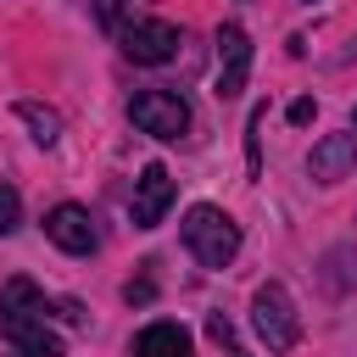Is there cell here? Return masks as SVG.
I'll return each mask as SVG.
<instances>
[{
	"mask_svg": "<svg viewBox=\"0 0 357 357\" xmlns=\"http://www.w3.org/2000/svg\"><path fill=\"white\" fill-rule=\"evenodd\" d=\"M351 134H357V112H351Z\"/></svg>",
	"mask_w": 357,
	"mask_h": 357,
	"instance_id": "obj_19",
	"label": "cell"
},
{
	"mask_svg": "<svg viewBox=\"0 0 357 357\" xmlns=\"http://www.w3.org/2000/svg\"><path fill=\"white\" fill-rule=\"evenodd\" d=\"M262 117H268V106H257V112H251V123H245V162H251V178L262 173V145H257V128H262Z\"/></svg>",
	"mask_w": 357,
	"mask_h": 357,
	"instance_id": "obj_14",
	"label": "cell"
},
{
	"mask_svg": "<svg viewBox=\"0 0 357 357\" xmlns=\"http://www.w3.org/2000/svg\"><path fill=\"white\" fill-rule=\"evenodd\" d=\"M17 117H22L28 128H33V139H39L45 151H50V145L61 139V117H56L50 106H39V100H17Z\"/></svg>",
	"mask_w": 357,
	"mask_h": 357,
	"instance_id": "obj_11",
	"label": "cell"
},
{
	"mask_svg": "<svg viewBox=\"0 0 357 357\" xmlns=\"http://www.w3.org/2000/svg\"><path fill=\"white\" fill-rule=\"evenodd\" d=\"M167 206H173V173H167L162 162H151V167L134 178L128 218H134V229H156V223L167 218Z\"/></svg>",
	"mask_w": 357,
	"mask_h": 357,
	"instance_id": "obj_6",
	"label": "cell"
},
{
	"mask_svg": "<svg viewBox=\"0 0 357 357\" xmlns=\"http://www.w3.org/2000/svg\"><path fill=\"white\" fill-rule=\"evenodd\" d=\"M128 117H134L139 134H156V139H178V134L190 128V106H184V95H173V89H139V95L128 100Z\"/></svg>",
	"mask_w": 357,
	"mask_h": 357,
	"instance_id": "obj_3",
	"label": "cell"
},
{
	"mask_svg": "<svg viewBox=\"0 0 357 357\" xmlns=\"http://www.w3.org/2000/svg\"><path fill=\"white\" fill-rule=\"evenodd\" d=\"M123 296H128V301H151V279H134Z\"/></svg>",
	"mask_w": 357,
	"mask_h": 357,
	"instance_id": "obj_17",
	"label": "cell"
},
{
	"mask_svg": "<svg viewBox=\"0 0 357 357\" xmlns=\"http://www.w3.org/2000/svg\"><path fill=\"white\" fill-rule=\"evenodd\" d=\"M33 324H45V296H39V284L33 279H6L0 284V335L11 340V335H22V329H33Z\"/></svg>",
	"mask_w": 357,
	"mask_h": 357,
	"instance_id": "obj_7",
	"label": "cell"
},
{
	"mask_svg": "<svg viewBox=\"0 0 357 357\" xmlns=\"http://www.w3.org/2000/svg\"><path fill=\"white\" fill-rule=\"evenodd\" d=\"M117 39H123V56H128V61H139V67H156V61H167V56L178 50V28H173V22H162V17L128 22Z\"/></svg>",
	"mask_w": 357,
	"mask_h": 357,
	"instance_id": "obj_5",
	"label": "cell"
},
{
	"mask_svg": "<svg viewBox=\"0 0 357 357\" xmlns=\"http://www.w3.org/2000/svg\"><path fill=\"white\" fill-rule=\"evenodd\" d=\"M184 245L201 268H229L234 251H240V223L223 212V206H190L184 212Z\"/></svg>",
	"mask_w": 357,
	"mask_h": 357,
	"instance_id": "obj_1",
	"label": "cell"
},
{
	"mask_svg": "<svg viewBox=\"0 0 357 357\" xmlns=\"http://www.w3.org/2000/svg\"><path fill=\"white\" fill-rule=\"evenodd\" d=\"M251 324H257V335H262V346H268V351H290V346L301 340L296 301H290V290H284V284H273V279L251 296Z\"/></svg>",
	"mask_w": 357,
	"mask_h": 357,
	"instance_id": "obj_2",
	"label": "cell"
},
{
	"mask_svg": "<svg viewBox=\"0 0 357 357\" xmlns=\"http://www.w3.org/2000/svg\"><path fill=\"white\" fill-rule=\"evenodd\" d=\"M206 335H212L218 346H229V340H234V324H229L223 312H212V318H206Z\"/></svg>",
	"mask_w": 357,
	"mask_h": 357,
	"instance_id": "obj_15",
	"label": "cell"
},
{
	"mask_svg": "<svg viewBox=\"0 0 357 357\" xmlns=\"http://www.w3.org/2000/svg\"><path fill=\"white\" fill-rule=\"evenodd\" d=\"M245 78H251V39L240 22H223L218 28V100H240Z\"/></svg>",
	"mask_w": 357,
	"mask_h": 357,
	"instance_id": "obj_4",
	"label": "cell"
},
{
	"mask_svg": "<svg viewBox=\"0 0 357 357\" xmlns=\"http://www.w3.org/2000/svg\"><path fill=\"white\" fill-rule=\"evenodd\" d=\"M234 357H240V351H234Z\"/></svg>",
	"mask_w": 357,
	"mask_h": 357,
	"instance_id": "obj_20",
	"label": "cell"
},
{
	"mask_svg": "<svg viewBox=\"0 0 357 357\" xmlns=\"http://www.w3.org/2000/svg\"><path fill=\"white\" fill-rule=\"evenodd\" d=\"M17 229H22V195L0 184V234H17Z\"/></svg>",
	"mask_w": 357,
	"mask_h": 357,
	"instance_id": "obj_13",
	"label": "cell"
},
{
	"mask_svg": "<svg viewBox=\"0 0 357 357\" xmlns=\"http://www.w3.org/2000/svg\"><path fill=\"white\" fill-rule=\"evenodd\" d=\"M312 112H318V106H312L307 95H301V100H290V123H296V128H301V123H312Z\"/></svg>",
	"mask_w": 357,
	"mask_h": 357,
	"instance_id": "obj_16",
	"label": "cell"
},
{
	"mask_svg": "<svg viewBox=\"0 0 357 357\" xmlns=\"http://www.w3.org/2000/svg\"><path fill=\"white\" fill-rule=\"evenodd\" d=\"M11 357H61V340H56L45 324H33V329L11 335Z\"/></svg>",
	"mask_w": 357,
	"mask_h": 357,
	"instance_id": "obj_12",
	"label": "cell"
},
{
	"mask_svg": "<svg viewBox=\"0 0 357 357\" xmlns=\"http://www.w3.org/2000/svg\"><path fill=\"white\" fill-rule=\"evenodd\" d=\"M351 167H357V134H324L307 156V173L318 184H340Z\"/></svg>",
	"mask_w": 357,
	"mask_h": 357,
	"instance_id": "obj_9",
	"label": "cell"
},
{
	"mask_svg": "<svg viewBox=\"0 0 357 357\" xmlns=\"http://www.w3.org/2000/svg\"><path fill=\"white\" fill-rule=\"evenodd\" d=\"M45 234H50L61 251H73V257H89V251L100 245V234H95V218H89L78 201H61V206H50V212H45Z\"/></svg>",
	"mask_w": 357,
	"mask_h": 357,
	"instance_id": "obj_8",
	"label": "cell"
},
{
	"mask_svg": "<svg viewBox=\"0 0 357 357\" xmlns=\"http://www.w3.org/2000/svg\"><path fill=\"white\" fill-rule=\"evenodd\" d=\"M117 6L123 0H100V22H117Z\"/></svg>",
	"mask_w": 357,
	"mask_h": 357,
	"instance_id": "obj_18",
	"label": "cell"
},
{
	"mask_svg": "<svg viewBox=\"0 0 357 357\" xmlns=\"http://www.w3.org/2000/svg\"><path fill=\"white\" fill-rule=\"evenodd\" d=\"M134 357H190V329L173 318H156L134 335Z\"/></svg>",
	"mask_w": 357,
	"mask_h": 357,
	"instance_id": "obj_10",
	"label": "cell"
}]
</instances>
